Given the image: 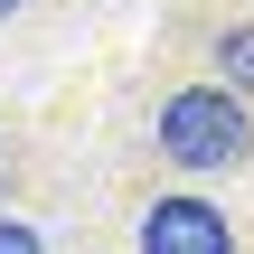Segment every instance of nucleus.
I'll list each match as a JSON object with an SVG mask.
<instances>
[{
  "label": "nucleus",
  "mask_w": 254,
  "mask_h": 254,
  "mask_svg": "<svg viewBox=\"0 0 254 254\" xmlns=\"http://www.w3.org/2000/svg\"><path fill=\"white\" fill-rule=\"evenodd\" d=\"M160 151H170L179 170H236V160L254 151L245 104H236L226 85H189V94H170V104H160Z\"/></svg>",
  "instance_id": "1"
},
{
  "label": "nucleus",
  "mask_w": 254,
  "mask_h": 254,
  "mask_svg": "<svg viewBox=\"0 0 254 254\" xmlns=\"http://www.w3.org/2000/svg\"><path fill=\"white\" fill-rule=\"evenodd\" d=\"M141 254H236V226L207 198H160L141 217Z\"/></svg>",
  "instance_id": "2"
},
{
  "label": "nucleus",
  "mask_w": 254,
  "mask_h": 254,
  "mask_svg": "<svg viewBox=\"0 0 254 254\" xmlns=\"http://www.w3.org/2000/svg\"><path fill=\"white\" fill-rule=\"evenodd\" d=\"M217 66H226L236 85H254V19H245V28H226V38H217Z\"/></svg>",
  "instance_id": "3"
},
{
  "label": "nucleus",
  "mask_w": 254,
  "mask_h": 254,
  "mask_svg": "<svg viewBox=\"0 0 254 254\" xmlns=\"http://www.w3.org/2000/svg\"><path fill=\"white\" fill-rule=\"evenodd\" d=\"M9 9H19V0H0V19H9Z\"/></svg>",
  "instance_id": "5"
},
{
  "label": "nucleus",
  "mask_w": 254,
  "mask_h": 254,
  "mask_svg": "<svg viewBox=\"0 0 254 254\" xmlns=\"http://www.w3.org/2000/svg\"><path fill=\"white\" fill-rule=\"evenodd\" d=\"M0 254H47V245H38V226H19V217H0Z\"/></svg>",
  "instance_id": "4"
}]
</instances>
